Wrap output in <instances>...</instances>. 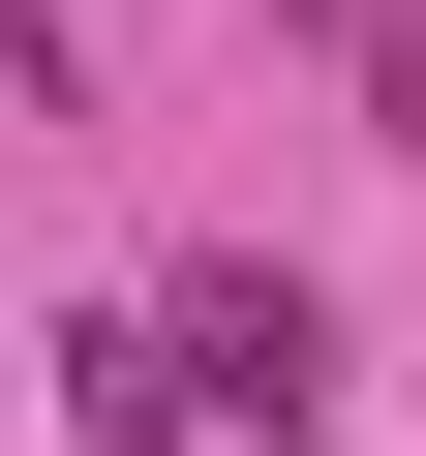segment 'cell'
Instances as JSON below:
<instances>
[{
  "label": "cell",
  "mask_w": 426,
  "mask_h": 456,
  "mask_svg": "<svg viewBox=\"0 0 426 456\" xmlns=\"http://www.w3.org/2000/svg\"><path fill=\"white\" fill-rule=\"evenodd\" d=\"M183 395L305 456V426H335V305H305V274H183Z\"/></svg>",
  "instance_id": "6da1fadb"
}]
</instances>
